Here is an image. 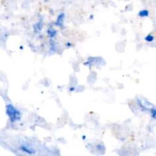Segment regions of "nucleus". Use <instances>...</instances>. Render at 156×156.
<instances>
[{
	"label": "nucleus",
	"mask_w": 156,
	"mask_h": 156,
	"mask_svg": "<svg viewBox=\"0 0 156 156\" xmlns=\"http://www.w3.org/2000/svg\"><path fill=\"white\" fill-rule=\"evenodd\" d=\"M139 16L141 17V18H145V17H148L149 15V12L148 10H146V9H143V10H141L140 12H139Z\"/></svg>",
	"instance_id": "39448f33"
},
{
	"label": "nucleus",
	"mask_w": 156,
	"mask_h": 156,
	"mask_svg": "<svg viewBox=\"0 0 156 156\" xmlns=\"http://www.w3.org/2000/svg\"><path fill=\"white\" fill-rule=\"evenodd\" d=\"M145 40H146V41H147V42H152V41H154V37L152 36V34H148L147 36L145 37Z\"/></svg>",
	"instance_id": "0eeeda50"
},
{
	"label": "nucleus",
	"mask_w": 156,
	"mask_h": 156,
	"mask_svg": "<svg viewBox=\"0 0 156 156\" xmlns=\"http://www.w3.org/2000/svg\"><path fill=\"white\" fill-rule=\"evenodd\" d=\"M5 112L9 117V120L12 123L19 121L21 119V113L16 107L14 106L12 104H7L5 107Z\"/></svg>",
	"instance_id": "f257e3e1"
},
{
	"label": "nucleus",
	"mask_w": 156,
	"mask_h": 156,
	"mask_svg": "<svg viewBox=\"0 0 156 156\" xmlns=\"http://www.w3.org/2000/svg\"><path fill=\"white\" fill-rule=\"evenodd\" d=\"M18 149L21 152H22L24 154H26V155H32L36 154V149H35V148L31 144L27 143V142H23V143H21V145L19 146Z\"/></svg>",
	"instance_id": "f03ea898"
},
{
	"label": "nucleus",
	"mask_w": 156,
	"mask_h": 156,
	"mask_svg": "<svg viewBox=\"0 0 156 156\" xmlns=\"http://www.w3.org/2000/svg\"><path fill=\"white\" fill-rule=\"evenodd\" d=\"M56 33H57V32H56V30H55V29L52 28V27H50V28L47 30V34H48V36L51 38L55 37L56 35Z\"/></svg>",
	"instance_id": "20e7f679"
},
{
	"label": "nucleus",
	"mask_w": 156,
	"mask_h": 156,
	"mask_svg": "<svg viewBox=\"0 0 156 156\" xmlns=\"http://www.w3.org/2000/svg\"><path fill=\"white\" fill-rule=\"evenodd\" d=\"M63 19H64V14L62 13V14H59V16H58L57 19H56V26H59V27H61L62 24V23H63Z\"/></svg>",
	"instance_id": "7ed1b4c3"
},
{
	"label": "nucleus",
	"mask_w": 156,
	"mask_h": 156,
	"mask_svg": "<svg viewBox=\"0 0 156 156\" xmlns=\"http://www.w3.org/2000/svg\"><path fill=\"white\" fill-rule=\"evenodd\" d=\"M42 26H43L42 22H41V21H38V22L35 24L34 27L35 31H36V30L37 31H40V30H41V28H42Z\"/></svg>",
	"instance_id": "423d86ee"
},
{
	"label": "nucleus",
	"mask_w": 156,
	"mask_h": 156,
	"mask_svg": "<svg viewBox=\"0 0 156 156\" xmlns=\"http://www.w3.org/2000/svg\"><path fill=\"white\" fill-rule=\"evenodd\" d=\"M151 111V116H152V118L154 119V120H156V109L155 108H152V109L150 110Z\"/></svg>",
	"instance_id": "6e6552de"
}]
</instances>
